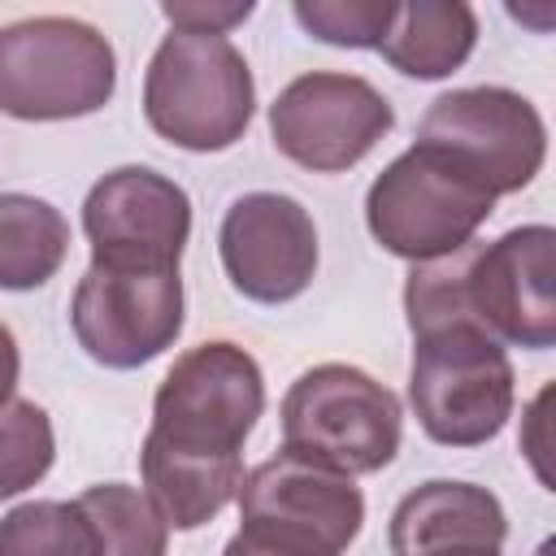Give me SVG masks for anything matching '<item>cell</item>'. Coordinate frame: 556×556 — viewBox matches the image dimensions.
<instances>
[{"instance_id": "6da1fadb", "label": "cell", "mask_w": 556, "mask_h": 556, "mask_svg": "<svg viewBox=\"0 0 556 556\" xmlns=\"http://www.w3.org/2000/svg\"><path fill=\"white\" fill-rule=\"evenodd\" d=\"M408 330L473 321L495 343L543 352L556 343V230L513 226L491 243H465L452 256L408 269Z\"/></svg>"}, {"instance_id": "7a4b0ae2", "label": "cell", "mask_w": 556, "mask_h": 556, "mask_svg": "<svg viewBox=\"0 0 556 556\" xmlns=\"http://www.w3.org/2000/svg\"><path fill=\"white\" fill-rule=\"evenodd\" d=\"M256 113L248 56L226 35L169 30L143 70V117L182 152H222Z\"/></svg>"}, {"instance_id": "3957f363", "label": "cell", "mask_w": 556, "mask_h": 556, "mask_svg": "<svg viewBox=\"0 0 556 556\" xmlns=\"http://www.w3.org/2000/svg\"><path fill=\"white\" fill-rule=\"evenodd\" d=\"M117 91V52L100 26L65 13L0 26V113L70 122L100 113Z\"/></svg>"}, {"instance_id": "277c9868", "label": "cell", "mask_w": 556, "mask_h": 556, "mask_svg": "<svg viewBox=\"0 0 556 556\" xmlns=\"http://www.w3.org/2000/svg\"><path fill=\"white\" fill-rule=\"evenodd\" d=\"M278 417L282 452L348 478L387 469L404 434V408L395 391L343 361L304 369L287 387Z\"/></svg>"}, {"instance_id": "5b68a950", "label": "cell", "mask_w": 556, "mask_h": 556, "mask_svg": "<svg viewBox=\"0 0 556 556\" xmlns=\"http://www.w3.org/2000/svg\"><path fill=\"white\" fill-rule=\"evenodd\" d=\"M517 374L486 330L473 321H443L413 334L408 404L417 426L443 447L491 443L513 417Z\"/></svg>"}, {"instance_id": "8992f818", "label": "cell", "mask_w": 556, "mask_h": 556, "mask_svg": "<svg viewBox=\"0 0 556 556\" xmlns=\"http://www.w3.org/2000/svg\"><path fill=\"white\" fill-rule=\"evenodd\" d=\"M495 213V195L430 143L404 148L365 195L369 235L400 261L426 265L473 243Z\"/></svg>"}, {"instance_id": "52a82bcc", "label": "cell", "mask_w": 556, "mask_h": 556, "mask_svg": "<svg viewBox=\"0 0 556 556\" xmlns=\"http://www.w3.org/2000/svg\"><path fill=\"white\" fill-rule=\"evenodd\" d=\"M265 413V374L256 356L230 339L187 348L152 395V430L143 439L208 460L243 456Z\"/></svg>"}, {"instance_id": "ba28073f", "label": "cell", "mask_w": 556, "mask_h": 556, "mask_svg": "<svg viewBox=\"0 0 556 556\" xmlns=\"http://www.w3.org/2000/svg\"><path fill=\"white\" fill-rule=\"evenodd\" d=\"M239 534L287 556H343L365 526V495L348 473L278 452L239 482Z\"/></svg>"}, {"instance_id": "9c48e42d", "label": "cell", "mask_w": 556, "mask_h": 556, "mask_svg": "<svg viewBox=\"0 0 556 556\" xmlns=\"http://www.w3.org/2000/svg\"><path fill=\"white\" fill-rule=\"evenodd\" d=\"M417 143L452 156L500 200L530 187L543 169L547 126L513 87H456L430 100L417 122Z\"/></svg>"}, {"instance_id": "30bf717a", "label": "cell", "mask_w": 556, "mask_h": 556, "mask_svg": "<svg viewBox=\"0 0 556 556\" xmlns=\"http://www.w3.org/2000/svg\"><path fill=\"white\" fill-rule=\"evenodd\" d=\"M391 100L369 78L339 70L300 74L269 104L274 148L313 174L352 169L391 135Z\"/></svg>"}, {"instance_id": "8fae6325", "label": "cell", "mask_w": 556, "mask_h": 556, "mask_svg": "<svg viewBox=\"0 0 556 556\" xmlns=\"http://www.w3.org/2000/svg\"><path fill=\"white\" fill-rule=\"evenodd\" d=\"M78 348L104 369H139L182 334L178 269L87 265L70 295Z\"/></svg>"}, {"instance_id": "7c38bea8", "label": "cell", "mask_w": 556, "mask_h": 556, "mask_svg": "<svg viewBox=\"0 0 556 556\" xmlns=\"http://www.w3.org/2000/svg\"><path fill=\"white\" fill-rule=\"evenodd\" d=\"M83 230L91 243V265L178 269L191 239V200L161 169L122 165L87 191Z\"/></svg>"}, {"instance_id": "4fadbf2b", "label": "cell", "mask_w": 556, "mask_h": 556, "mask_svg": "<svg viewBox=\"0 0 556 556\" xmlns=\"http://www.w3.org/2000/svg\"><path fill=\"white\" fill-rule=\"evenodd\" d=\"M217 252L230 287L252 304H287L317 274L313 213L282 191L239 195L217 230Z\"/></svg>"}, {"instance_id": "5bb4252c", "label": "cell", "mask_w": 556, "mask_h": 556, "mask_svg": "<svg viewBox=\"0 0 556 556\" xmlns=\"http://www.w3.org/2000/svg\"><path fill=\"white\" fill-rule=\"evenodd\" d=\"M387 539L395 556H439L465 547L500 552L508 539V517L486 486L434 478L395 504Z\"/></svg>"}, {"instance_id": "9a60e30c", "label": "cell", "mask_w": 556, "mask_h": 556, "mask_svg": "<svg viewBox=\"0 0 556 556\" xmlns=\"http://www.w3.org/2000/svg\"><path fill=\"white\" fill-rule=\"evenodd\" d=\"M139 473H143V495L156 504L169 530H200L208 526L243 482V456L235 460H208V456H182L169 452L152 439L139 447Z\"/></svg>"}, {"instance_id": "2e32d148", "label": "cell", "mask_w": 556, "mask_h": 556, "mask_svg": "<svg viewBox=\"0 0 556 556\" xmlns=\"http://www.w3.org/2000/svg\"><path fill=\"white\" fill-rule=\"evenodd\" d=\"M478 43V13L465 0H408L395 4V22L382 35L378 52L391 70L408 78H447L456 74Z\"/></svg>"}, {"instance_id": "e0dca14e", "label": "cell", "mask_w": 556, "mask_h": 556, "mask_svg": "<svg viewBox=\"0 0 556 556\" xmlns=\"http://www.w3.org/2000/svg\"><path fill=\"white\" fill-rule=\"evenodd\" d=\"M70 256V222L56 204L0 191V291H35Z\"/></svg>"}, {"instance_id": "ac0fdd59", "label": "cell", "mask_w": 556, "mask_h": 556, "mask_svg": "<svg viewBox=\"0 0 556 556\" xmlns=\"http://www.w3.org/2000/svg\"><path fill=\"white\" fill-rule=\"evenodd\" d=\"M74 504L87 513L100 556H165L169 526L139 486L96 482Z\"/></svg>"}, {"instance_id": "d6986e66", "label": "cell", "mask_w": 556, "mask_h": 556, "mask_svg": "<svg viewBox=\"0 0 556 556\" xmlns=\"http://www.w3.org/2000/svg\"><path fill=\"white\" fill-rule=\"evenodd\" d=\"M0 556H100V547L74 500H26L0 517Z\"/></svg>"}, {"instance_id": "ffe728a7", "label": "cell", "mask_w": 556, "mask_h": 556, "mask_svg": "<svg viewBox=\"0 0 556 556\" xmlns=\"http://www.w3.org/2000/svg\"><path fill=\"white\" fill-rule=\"evenodd\" d=\"M56 460V434L35 400H9L0 408V500L30 491Z\"/></svg>"}, {"instance_id": "44dd1931", "label": "cell", "mask_w": 556, "mask_h": 556, "mask_svg": "<svg viewBox=\"0 0 556 556\" xmlns=\"http://www.w3.org/2000/svg\"><path fill=\"white\" fill-rule=\"evenodd\" d=\"M295 22L334 48H378L395 22V0H295Z\"/></svg>"}, {"instance_id": "7402d4cb", "label": "cell", "mask_w": 556, "mask_h": 556, "mask_svg": "<svg viewBox=\"0 0 556 556\" xmlns=\"http://www.w3.org/2000/svg\"><path fill=\"white\" fill-rule=\"evenodd\" d=\"M252 0H165L161 13L174 30L187 35H226L230 26L252 17Z\"/></svg>"}, {"instance_id": "603a6c76", "label": "cell", "mask_w": 556, "mask_h": 556, "mask_svg": "<svg viewBox=\"0 0 556 556\" xmlns=\"http://www.w3.org/2000/svg\"><path fill=\"white\" fill-rule=\"evenodd\" d=\"M17 374H22V352H17V339H13V330L0 321V408L13 400Z\"/></svg>"}, {"instance_id": "cb8c5ba5", "label": "cell", "mask_w": 556, "mask_h": 556, "mask_svg": "<svg viewBox=\"0 0 556 556\" xmlns=\"http://www.w3.org/2000/svg\"><path fill=\"white\" fill-rule=\"evenodd\" d=\"M222 556H287V552H274V547H265V543H252V539L235 534V539L222 547Z\"/></svg>"}, {"instance_id": "d4e9b609", "label": "cell", "mask_w": 556, "mask_h": 556, "mask_svg": "<svg viewBox=\"0 0 556 556\" xmlns=\"http://www.w3.org/2000/svg\"><path fill=\"white\" fill-rule=\"evenodd\" d=\"M439 556H500V552H482V547H465V552H439Z\"/></svg>"}]
</instances>
